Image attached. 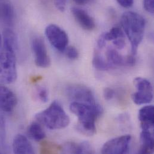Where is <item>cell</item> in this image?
<instances>
[{
    "instance_id": "cell-1",
    "label": "cell",
    "mask_w": 154,
    "mask_h": 154,
    "mask_svg": "<svg viewBox=\"0 0 154 154\" xmlns=\"http://www.w3.org/2000/svg\"><path fill=\"white\" fill-rule=\"evenodd\" d=\"M70 109L78 118L77 128L79 131L88 136L95 134L96 119L103 112L98 104L91 105L73 101L70 104Z\"/></svg>"
},
{
    "instance_id": "cell-2",
    "label": "cell",
    "mask_w": 154,
    "mask_h": 154,
    "mask_svg": "<svg viewBox=\"0 0 154 154\" xmlns=\"http://www.w3.org/2000/svg\"><path fill=\"white\" fill-rule=\"evenodd\" d=\"M121 23L131 45L132 55L136 54L143 38L146 22L143 16L134 11H126L121 16Z\"/></svg>"
},
{
    "instance_id": "cell-3",
    "label": "cell",
    "mask_w": 154,
    "mask_h": 154,
    "mask_svg": "<svg viewBox=\"0 0 154 154\" xmlns=\"http://www.w3.org/2000/svg\"><path fill=\"white\" fill-rule=\"evenodd\" d=\"M35 118L51 130H60L70 124V118L58 101H54L44 110L38 113Z\"/></svg>"
},
{
    "instance_id": "cell-4",
    "label": "cell",
    "mask_w": 154,
    "mask_h": 154,
    "mask_svg": "<svg viewBox=\"0 0 154 154\" xmlns=\"http://www.w3.org/2000/svg\"><path fill=\"white\" fill-rule=\"evenodd\" d=\"M16 45L3 42L0 53V82L4 84H10L16 80Z\"/></svg>"
},
{
    "instance_id": "cell-5",
    "label": "cell",
    "mask_w": 154,
    "mask_h": 154,
    "mask_svg": "<svg viewBox=\"0 0 154 154\" xmlns=\"http://www.w3.org/2000/svg\"><path fill=\"white\" fill-rule=\"evenodd\" d=\"M45 35L51 45L57 51L63 52L67 48L69 37L64 30L60 26L51 24L45 29Z\"/></svg>"
},
{
    "instance_id": "cell-6",
    "label": "cell",
    "mask_w": 154,
    "mask_h": 154,
    "mask_svg": "<svg viewBox=\"0 0 154 154\" xmlns=\"http://www.w3.org/2000/svg\"><path fill=\"white\" fill-rule=\"evenodd\" d=\"M137 92L132 95L134 103L137 105L149 103L153 99V88L151 82L146 79L137 77L134 80Z\"/></svg>"
},
{
    "instance_id": "cell-7",
    "label": "cell",
    "mask_w": 154,
    "mask_h": 154,
    "mask_svg": "<svg viewBox=\"0 0 154 154\" xmlns=\"http://www.w3.org/2000/svg\"><path fill=\"white\" fill-rule=\"evenodd\" d=\"M66 91L69 98L73 101L91 105L98 104L92 91L85 86L72 84L67 87Z\"/></svg>"
},
{
    "instance_id": "cell-8",
    "label": "cell",
    "mask_w": 154,
    "mask_h": 154,
    "mask_svg": "<svg viewBox=\"0 0 154 154\" xmlns=\"http://www.w3.org/2000/svg\"><path fill=\"white\" fill-rule=\"evenodd\" d=\"M131 140V137L130 135L112 139L104 144L101 152L106 154H127L129 152Z\"/></svg>"
},
{
    "instance_id": "cell-9",
    "label": "cell",
    "mask_w": 154,
    "mask_h": 154,
    "mask_svg": "<svg viewBox=\"0 0 154 154\" xmlns=\"http://www.w3.org/2000/svg\"><path fill=\"white\" fill-rule=\"evenodd\" d=\"M32 49L36 66L41 68L48 67L50 66L51 60L45 43L42 38L35 37L32 40Z\"/></svg>"
},
{
    "instance_id": "cell-10",
    "label": "cell",
    "mask_w": 154,
    "mask_h": 154,
    "mask_svg": "<svg viewBox=\"0 0 154 154\" xmlns=\"http://www.w3.org/2000/svg\"><path fill=\"white\" fill-rule=\"evenodd\" d=\"M107 63L110 68L121 66H132L136 63L134 55H130L127 57L121 55L116 49L109 48L106 52Z\"/></svg>"
},
{
    "instance_id": "cell-11",
    "label": "cell",
    "mask_w": 154,
    "mask_h": 154,
    "mask_svg": "<svg viewBox=\"0 0 154 154\" xmlns=\"http://www.w3.org/2000/svg\"><path fill=\"white\" fill-rule=\"evenodd\" d=\"M17 103V98L13 91L0 82V110L6 112H11Z\"/></svg>"
},
{
    "instance_id": "cell-12",
    "label": "cell",
    "mask_w": 154,
    "mask_h": 154,
    "mask_svg": "<svg viewBox=\"0 0 154 154\" xmlns=\"http://www.w3.org/2000/svg\"><path fill=\"white\" fill-rule=\"evenodd\" d=\"M72 12L75 20L82 28L87 31H92L95 28V23L94 19L84 10L73 7Z\"/></svg>"
},
{
    "instance_id": "cell-13",
    "label": "cell",
    "mask_w": 154,
    "mask_h": 154,
    "mask_svg": "<svg viewBox=\"0 0 154 154\" xmlns=\"http://www.w3.org/2000/svg\"><path fill=\"white\" fill-rule=\"evenodd\" d=\"M154 106H146L140 109L138 118L142 130H152L154 128Z\"/></svg>"
},
{
    "instance_id": "cell-14",
    "label": "cell",
    "mask_w": 154,
    "mask_h": 154,
    "mask_svg": "<svg viewBox=\"0 0 154 154\" xmlns=\"http://www.w3.org/2000/svg\"><path fill=\"white\" fill-rule=\"evenodd\" d=\"M13 151L14 154H34V151L28 139L22 134H17L13 141Z\"/></svg>"
},
{
    "instance_id": "cell-15",
    "label": "cell",
    "mask_w": 154,
    "mask_h": 154,
    "mask_svg": "<svg viewBox=\"0 0 154 154\" xmlns=\"http://www.w3.org/2000/svg\"><path fill=\"white\" fill-rule=\"evenodd\" d=\"M63 152L70 154H91L92 153V149L88 142L76 143L75 142H68L63 146Z\"/></svg>"
},
{
    "instance_id": "cell-16",
    "label": "cell",
    "mask_w": 154,
    "mask_h": 154,
    "mask_svg": "<svg viewBox=\"0 0 154 154\" xmlns=\"http://www.w3.org/2000/svg\"><path fill=\"white\" fill-rule=\"evenodd\" d=\"M141 148L140 154H152L154 152V139L153 134L149 130H142L140 134Z\"/></svg>"
},
{
    "instance_id": "cell-17",
    "label": "cell",
    "mask_w": 154,
    "mask_h": 154,
    "mask_svg": "<svg viewBox=\"0 0 154 154\" xmlns=\"http://www.w3.org/2000/svg\"><path fill=\"white\" fill-rule=\"evenodd\" d=\"M14 13L11 4L7 2L0 4V20L8 26H13L14 23Z\"/></svg>"
},
{
    "instance_id": "cell-18",
    "label": "cell",
    "mask_w": 154,
    "mask_h": 154,
    "mask_svg": "<svg viewBox=\"0 0 154 154\" xmlns=\"http://www.w3.org/2000/svg\"><path fill=\"white\" fill-rule=\"evenodd\" d=\"M28 134L34 140L39 142L46 137V134L42 126L36 122H32L28 128Z\"/></svg>"
},
{
    "instance_id": "cell-19",
    "label": "cell",
    "mask_w": 154,
    "mask_h": 154,
    "mask_svg": "<svg viewBox=\"0 0 154 154\" xmlns=\"http://www.w3.org/2000/svg\"><path fill=\"white\" fill-rule=\"evenodd\" d=\"M105 42H113L120 38H124L122 30L118 27H113L109 31L102 34L100 36Z\"/></svg>"
},
{
    "instance_id": "cell-20",
    "label": "cell",
    "mask_w": 154,
    "mask_h": 154,
    "mask_svg": "<svg viewBox=\"0 0 154 154\" xmlns=\"http://www.w3.org/2000/svg\"><path fill=\"white\" fill-rule=\"evenodd\" d=\"M94 67L100 71H106L111 69L108 63L106 61L104 58L100 55L98 51L95 52L93 61H92Z\"/></svg>"
},
{
    "instance_id": "cell-21",
    "label": "cell",
    "mask_w": 154,
    "mask_h": 154,
    "mask_svg": "<svg viewBox=\"0 0 154 154\" xmlns=\"http://www.w3.org/2000/svg\"><path fill=\"white\" fill-rule=\"evenodd\" d=\"M66 55L67 58L71 60H76L79 57V52L77 49L73 46H70L65 50Z\"/></svg>"
},
{
    "instance_id": "cell-22",
    "label": "cell",
    "mask_w": 154,
    "mask_h": 154,
    "mask_svg": "<svg viewBox=\"0 0 154 154\" xmlns=\"http://www.w3.org/2000/svg\"><path fill=\"white\" fill-rule=\"evenodd\" d=\"M38 97L39 98V100L42 102H48L49 100V94L48 90L45 88H40L38 90Z\"/></svg>"
},
{
    "instance_id": "cell-23",
    "label": "cell",
    "mask_w": 154,
    "mask_h": 154,
    "mask_svg": "<svg viewBox=\"0 0 154 154\" xmlns=\"http://www.w3.org/2000/svg\"><path fill=\"white\" fill-rule=\"evenodd\" d=\"M143 6L146 11L151 14L154 11V0H143Z\"/></svg>"
},
{
    "instance_id": "cell-24",
    "label": "cell",
    "mask_w": 154,
    "mask_h": 154,
    "mask_svg": "<svg viewBox=\"0 0 154 154\" xmlns=\"http://www.w3.org/2000/svg\"><path fill=\"white\" fill-rule=\"evenodd\" d=\"M103 95L106 100H110L115 96V91L110 88H106L104 90Z\"/></svg>"
},
{
    "instance_id": "cell-25",
    "label": "cell",
    "mask_w": 154,
    "mask_h": 154,
    "mask_svg": "<svg viewBox=\"0 0 154 154\" xmlns=\"http://www.w3.org/2000/svg\"><path fill=\"white\" fill-rule=\"evenodd\" d=\"M56 7L60 11H64L66 6V0H54Z\"/></svg>"
},
{
    "instance_id": "cell-26",
    "label": "cell",
    "mask_w": 154,
    "mask_h": 154,
    "mask_svg": "<svg viewBox=\"0 0 154 154\" xmlns=\"http://www.w3.org/2000/svg\"><path fill=\"white\" fill-rule=\"evenodd\" d=\"M118 4L124 8H129L132 6L134 0H116Z\"/></svg>"
},
{
    "instance_id": "cell-27",
    "label": "cell",
    "mask_w": 154,
    "mask_h": 154,
    "mask_svg": "<svg viewBox=\"0 0 154 154\" xmlns=\"http://www.w3.org/2000/svg\"><path fill=\"white\" fill-rule=\"evenodd\" d=\"M94 0H73V1L77 4L78 5H86L88 4H89Z\"/></svg>"
},
{
    "instance_id": "cell-28",
    "label": "cell",
    "mask_w": 154,
    "mask_h": 154,
    "mask_svg": "<svg viewBox=\"0 0 154 154\" xmlns=\"http://www.w3.org/2000/svg\"><path fill=\"white\" fill-rule=\"evenodd\" d=\"M1 46H2V37L0 34V53L1 51Z\"/></svg>"
}]
</instances>
